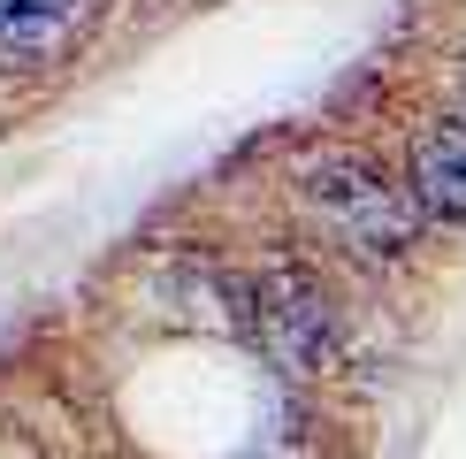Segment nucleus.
I'll return each instance as SVG.
<instances>
[{
  "label": "nucleus",
  "mask_w": 466,
  "mask_h": 459,
  "mask_svg": "<svg viewBox=\"0 0 466 459\" xmlns=\"http://www.w3.org/2000/svg\"><path fill=\"white\" fill-rule=\"evenodd\" d=\"M299 199H306V215L321 222V238H337L344 253H360V260H390V253H405V245L420 238L413 184L382 177L360 153H321V161H306L299 168Z\"/></svg>",
  "instance_id": "1"
},
{
  "label": "nucleus",
  "mask_w": 466,
  "mask_h": 459,
  "mask_svg": "<svg viewBox=\"0 0 466 459\" xmlns=\"http://www.w3.org/2000/svg\"><path fill=\"white\" fill-rule=\"evenodd\" d=\"M405 184H413L420 215L466 230V123H443V115L420 123L413 153H405Z\"/></svg>",
  "instance_id": "2"
},
{
  "label": "nucleus",
  "mask_w": 466,
  "mask_h": 459,
  "mask_svg": "<svg viewBox=\"0 0 466 459\" xmlns=\"http://www.w3.org/2000/svg\"><path fill=\"white\" fill-rule=\"evenodd\" d=\"M260 330L276 352H290L306 368V360H321L329 352V291L306 268H283L276 283H260Z\"/></svg>",
  "instance_id": "3"
},
{
  "label": "nucleus",
  "mask_w": 466,
  "mask_h": 459,
  "mask_svg": "<svg viewBox=\"0 0 466 459\" xmlns=\"http://www.w3.org/2000/svg\"><path fill=\"white\" fill-rule=\"evenodd\" d=\"M85 0H0V62H54Z\"/></svg>",
  "instance_id": "4"
},
{
  "label": "nucleus",
  "mask_w": 466,
  "mask_h": 459,
  "mask_svg": "<svg viewBox=\"0 0 466 459\" xmlns=\"http://www.w3.org/2000/svg\"><path fill=\"white\" fill-rule=\"evenodd\" d=\"M459 85H466V69H459Z\"/></svg>",
  "instance_id": "5"
}]
</instances>
